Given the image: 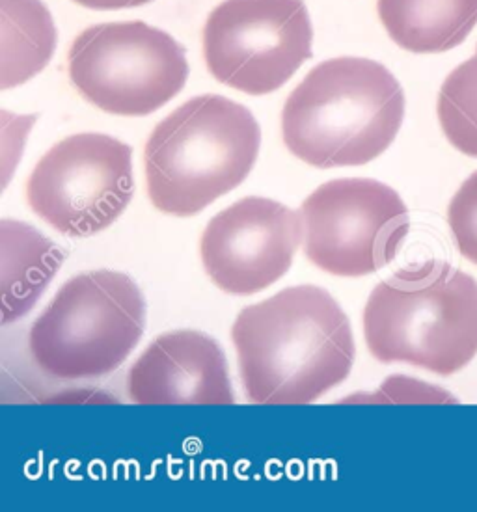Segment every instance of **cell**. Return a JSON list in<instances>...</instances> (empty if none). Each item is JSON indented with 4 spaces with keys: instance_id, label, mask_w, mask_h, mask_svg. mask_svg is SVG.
<instances>
[{
    "instance_id": "obj_17",
    "label": "cell",
    "mask_w": 477,
    "mask_h": 512,
    "mask_svg": "<svg viewBox=\"0 0 477 512\" xmlns=\"http://www.w3.org/2000/svg\"><path fill=\"white\" fill-rule=\"evenodd\" d=\"M73 2L92 10H123V8L144 6L151 0H73Z\"/></svg>"
},
{
    "instance_id": "obj_2",
    "label": "cell",
    "mask_w": 477,
    "mask_h": 512,
    "mask_svg": "<svg viewBox=\"0 0 477 512\" xmlns=\"http://www.w3.org/2000/svg\"><path fill=\"white\" fill-rule=\"evenodd\" d=\"M405 118V94L375 60L343 56L315 66L287 97L282 135L306 164L362 166L392 146Z\"/></svg>"
},
{
    "instance_id": "obj_10",
    "label": "cell",
    "mask_w": 477,
    "mask_h": 512,
    "mask_svg": "<svg viewBox=\"0 0 477 512\" xmlns=\"http://www.w3.org/2000/svg\"><path fill=\"white\" fill-rule=\"evenodd\" d=\"M302 237L300 213L269 198L248 196L209 220L200 256L220 291L250 297L287 274Z\"/></svg>"
},
{
    "instance_id": "obj_14",
    "label": "cell",
    "mask_w": 477,
    "mask_h": 512,
    "mask_svg": "<svg viewBox=\"0 0 477 512\" xmlns=\"http://www.w3.org/2000/svg\"><path fill=\"white\" fill-rule=\"evenodd\" d=\"M2 77L0 88L25 84L49 64L56 47L51 12L41 0H0Z\"/></svg>"
},
{
    "instance_id": "obj_16",
    "label": "cell",
    "mask_w": 477,
    "mask_h": 512,
    "mask_svg": "<svg viewBox=\"0 0 477 512\" xmlns=\"http://www.w3.org/2000/svg\"><path fill=\"white\" fill-rule=\"evenodd\" d=\"M448 222L459 252L477 265V172L451 198Z\"/></svg>"
},
{
    "instance_id": "obj_13",
    "label": "cell",
    "mask_w": 477,
    "mask_h": 512,
    "mask_svg": "<svg viewBox=\"0 0 477 512\" xmlns=\"http://www.w3.org/2000/svg\"><path fill=\"white\" fill-rule=\"evenodd\" d=\"M377 12L392 41L410 53H446L477 25V0H379Z\"/></svg>"
},
{
    "instance_id": "obj_15",
    "label": "cell",
    "mask_w": 477,
    "mask_h": 512,
    "mask_svg": "<svg viewBox=\"0 0 477 512\" xmlns=\"http://www.w3.org/2000/svg\"><path fill=\"white\" fill-rule=\"evenodd\" d=\"M437 112L451 146L477 159V54L448 75L438 94Z\"/></svg>"
},
{
    "instance_id": "obj_6",
    "label": "cell",
    "mask_w": 477,
    "mask_h": 512,
    "mask_svg": "<svg viewBox=\"0 0 477 512\" xmlns=\"http://www.w3.org/2000/svg\"><path fill=\"white\" fill-rule=\"evenodd\" d=\"M69 79L94 107L109 114L150 116L185 88V49L144 21L86 28L68 54Z\"/></svg>"
},
{
    "instance_id": "obj_11",
    "label": "cell",
    "mask_w": 477,
    "mask_h": 512,
    "mask_svg": "<svg viewBox=\"0 0 477 512\" xmlns=\"http://www.w3.org/2000/svg\"><path fill=\"white\" fill-rule=\"evenodd\" d=\"M138 405H233L226 356L213 337L176 330L157 337L127 375Z\"/></svg>"
},
{
    "instance_id": "obj_7",
    "label": "cell",
    "mask_w": 477,
    "mask_h": 512,
    "mask_svg": "<svg viewBox=\"0 0 477 512\" xmlns=\"http://www.w3.org/2000/svg\"><path fill=\"white\" fill-rule=\"evenodd\" d=\"M304 254L340 278H362L396 259L410 231L409 209L381 181L349 177L315 189L300 207Z\"/></svg>"
},
{
    "instance_id": "obj_5",
    "label": "cell",
    "mask_w": 477,
    "mask_h": 512,
    "mask_svg": "<svg viewBox=\"0 0 477 512\" xmlns=\"http://www.w3.org/2000/svg\"><path fill=\"white\" fill-rule=\"evenodd\" d=\"M146 326V300L116 270L84 272L60 287L28 334L32 360L60 380L105 377L135 351Z\"/></svg>"
},
{
    "instance_id": "obj_12",
    "label": "cell",
    "mask_w": 477,
    "mask_h": 512,
    "mask_svg": "<svg viewBox=\"0 0 477 512\" xmlns=\"http://www.w3.org/2000/svg\"><path fill=\"white\" fill-rule=\"evenodd\" d=\"M2 326L28 315L62 267L66 252L19 220L0 222Z\"/></svg>"
},
{
    "instance_id": "obj_4",
    "label": "cell",
    "mask_w": 477,
    "mask_h": 512,
    "mask_svg": "<svg viewBox=\"0 0 477 512\" xmlns=\"http://www.w3.org/2000/svg\"><path fill=\"white\" fill-rule=\"evenodd\" d=\"M362 323L375 360L450 377L477 354V282L444 261L397 270L371 291Z\"/></svg>"
},
{
    "instance_id": "obj_9",
    "label": "cell",
    "mask_w": 477,
    "mask_h": 512,
    "mask_svg": "<svg viewBox=\"0 0 477 512\" xmlns=\"http://www.w3.org/2000/svg\"><path fill=\"white\" fill-rule=\"evenodd\" d=\"M312 40L302 0H224L205 21V64L222 84L267 95L312 58Z\"/></svg>"
},
{
    "instance_id": "obj_8",
    "label": "cell",
    "mask_w": 477,
    "mask_h": 512,
    "mask_svg": "<svg viewBox=\"0 0 477 512\" xmlns=\"http://www.w3.org/2000/svg\"><path fill=\"white\" fill-rule=\"evenodd\" d=\"M133 192V149L101 133L60 140L27 181L30 209L68 237L107 230L123 215Z\"/></svg>"
},
{
    "instance_id": "obj_3",
    "label": "cell",
    "mask_w": 477,
    "mask_h": 512,
    "mask_svg": "<svg viewBox=\"0 0 477 512\" xmlns=\"http://www.w3.org/2000/svg\"><path fill=\"white\" fill-rule=\"evenodd\" d=\"M261 129L248 108L198 95L159 123L144 151L151 203L164 215H198L237 189L258 161Z\"/></svg>"
},
{
    "instance_id": "obj_1",
    "label": "cell",
    "mask_w": 477,
    "mask_h": 512,
    "mask_svg": "<svg viewBox=\"0 0 477 512\" xmlns=\"http://www.w3.org/2000/svg\"><path fill=\"white\" fill-rule=\"evenodd\" d=\"M246 399L308 405L340 386L355 365L349 317L315 285L287 287L246 306L232 326Z\"/></svg>"
}]
</instances>
